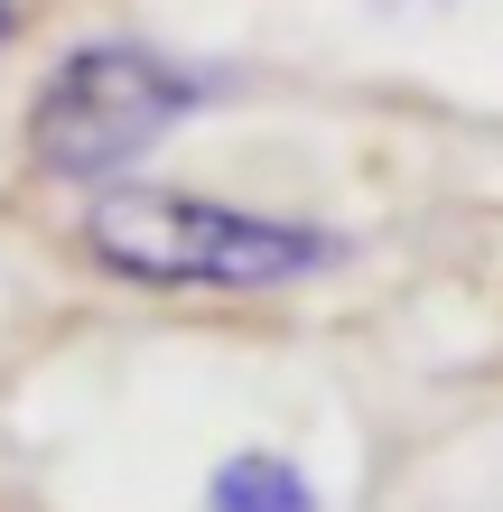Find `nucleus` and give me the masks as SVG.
<instances>
[{"label": "nucleus", "mask_w": 503, "mask_h": 512, "mask_svg": "<svg viewBox=\"0 0 503 512\" xmlns=\"http://www.w3.org/2000/svg\"><path fill=\"white\" fill-rule=\"evenodd\" d=\"M205 512H327V503H317L299 457H280V447H233V457L205 475Z\"/></svg>", "instance_id": "obj_3"}, {"label": "nucleus", "mask_w": 503, "mask_h": 512, "mask_svg": "<svg viewBox=\"0 0 503 512\" xmlns=\"http://www.w3.org/2000/svg\"><path fill=\"white\" fill-rule=\"evenodd\" d=\"M75 261L112 289H150V298H280L336 280L354 261V233L289 215V205L168 187L140 168L103 196H75Z\"/></svg>", "instance_id": "obj_1"}, {"label": "nucleus", "mask_w": 503, "mask_h": 512, "mask_svg": "<svg viewBox=\"0 0 503 512\" xmlns=\"http://www.w3.org/2000/svg\"><path fill=\"white\" fill-rule=\"evenodd\" d=\"M28 28V0H0V56H10V38Z\"/></svg>", "instance_id": "obj_4"}, {"label": "nucleus", "mask_w": 503, "mask_h": 512, "mask_svg": "<svg viewBox=\"0 0 503 512\" xmlns=\"http://www.w3.org/2000/svg\"><path fill=\"white\" fill-rule=\"evenodd\" d=\"M215 94H224V75L159 38H131V28L75 38L38 66V84L19 103V168L38 187L103 196L122 177H140L187 122H205Z\"/></svg>", "instance_id": "obj_2"}]
</instances>
